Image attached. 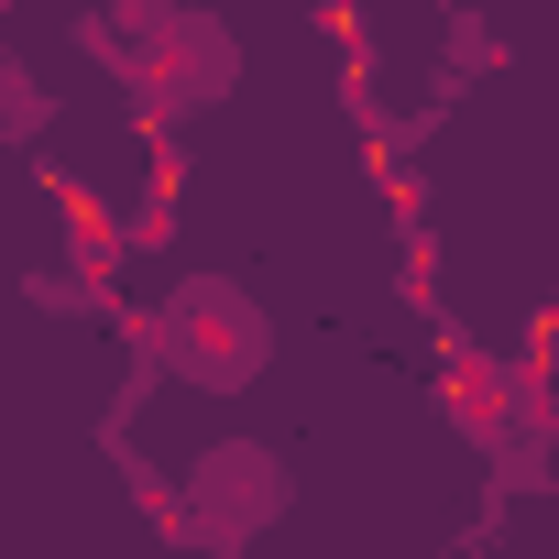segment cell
<instances>
[{
	"mask_svg": "<svg viewBox=\"0 0 559 559\" xmlns=\"http://www.w3.org/2000/svg\"><path fill=\"white\" fill-rule=\"evenodd\" d=\"M99 56L154 99V110H209V99H230V78H241V56H230V34L209 23V12H187V0H121V12L99 23Z\"/></svg>",
	"mask_w": 559,
	"mask_h": 559,
	"instance_id": "obj_1",
	"label": "cell"
},
{
	"mask_svg": "<svg viewBox=\"0 0 559 559\" xmlns=\"http://www.w3.org/2000/svg\"><path fill=\"white\" fill-rule=\"evenodd\" d=\"M154 362L187 395H241L274 362V319L252 308V286H230V274H187V286L154 308Z\"/></svg>",
	"mask_w": 559,
	"mask_h": 559,
	"instance_id": "obj_2",
	"label": "cell"
},
{
	"mask_svg": "<svg viewBox=\"0 0 559 559\" xmlns=\"http://www.w3.org/2000/svg\"><path fill=\"white\" fill-rule=\"evenodd\" d=\"M297 504V483H286V461H274L263 439H209V450H187V515L209 526V537H263L274 515Z\"/></svg>",
	"mask_w": 559,
	"mask_h": 559,
	"instance_id": "obj_3",
	"label": "cell"
}]
</instances>
